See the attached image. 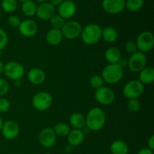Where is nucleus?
<instances>
[{"instance_id":"nucleus-1","label":"nucleus","mask_w":154,"mask_h":154,"mask_svg":"<svg viewBox=\"0 0 154 154\" xmlns=\"http://www.w3.org/2000/svg\"><path fill=\"white\" fill-rule=\"evenodd\" d=\"M86 127L91 131H99L104 127L106 123V115L102 109L93 108L85 117Z\"/></svg>"},{"instance_id":"nucleus-2","label":"nucleus","mask_w":154,"mask_h":154,"mask_svg":"<svg viewBox=\"0 0 154 154\" xmlns=\"http://www.w3.org/2000/svg\"><path fill=\"white\" fill-rule=\"evenodd\" d=\"M102 29L98 24H88L81 31L82 42L87 45H96L102 38Z\"/></svg>"},{"instance_id":"nucleus-3","label":"nucleus","mask_w":154,"mask_h":154,"mask_svg":"<svg viewBox=\"0 0 154 154\" xmlns=\"http://www.w3.org/2000/svg\"><path fill=\"white\" fill-rule=\"evenodd\" d=\"M124 72L123 68L118 64H108L102 72V78L104 81L109 84H114L120 82L123 78Z\"/></svg>"},{"instance_id":"nucleus-4","label":"nucleus","mask_w":154,"mask_h":154,"mask_svg":"<svg viewBox=\"0 0 154 154\" xmlns=\"http://www.w3.org/2000/svg\"><path fill=\"white\" fill-rule=\"evenodd\" d=\"M53 104L52 96L45 91L38 92L32 99V105L35 110L39 111H45L49 109Z\"/></svg>"},{"instance_id":"nucleus-5","label":"nucleus","mask_w":154,"mask_h":154,"mask_svg":"<svg viewBox=\"0 0 154 154\" xmlns=\"http://www.w3.org/2000/svg\"><path fill=\"white\" fill-rule=\"evenodd\" d=\"M144 91V84L138 80H132L126 84L123 90L125 97L129 99H138Z\"/></svg>"},{"instance_id":"nucleus-6","label":"nucleus","mask_w":154,"mask_h":154,"mask_svg":"<svg viewBox=\"0 0 154 154\" xmlns=\"http://www.w3.org/2000/svg\"><path fill=\"white\" fill-rule=\"evenodd\" d=\"M5 75L8 79L12 81H17L21 80L23 76L25 73V69L22 64L17 63V62H8L4 65V69H3Z\"/></svg>"},{"instance_id":"nucleus-7","label":"nucleus","mask_w":154,"mask_h":154,"mask_svg":"<svg viewBox=\"0 0 154 154\" xmlns=\"http://www.w3.org/2000/svg\"><path fill=\"white\" fill-rule=\"evenodd\" d=\"M147 66V57L145 54L140 51L135 53L128 60V66L129 70L134 73H138L144 67Z\"/></svg>"},{"instance_id":"nucleus-8","label":"nucleus","mask_w":154,"mask_h":154,"mask_svg":"<svg viewBox=\"0 0 154 154\" xmlns=\"http://www.w3.org/2000/svg\"><path fill=\"white\" fill-rule=\"evenodd\" d=\"M136 45L138 51L141 53L149 52L154 46V36L153 33L144 31L138 35L136 40Z\"/></svg>"},{"instance_id":"nucleus-9","label":"nucleus","mask_w":154,"mask_h":154,"mask_svg":"<svg viewBox=\"0 0 154 154\" xmlns=\"http://www.w3.org/2000/svg\"><path fill=\"white\" fill-rule=\"evenodd\" d=\"M82 26L81 23L75 20H70L65 23L61 29L63 37L67 39H75L81 36Z\"/></svg>"},{"instance_id":"nucleus-10","label":"nucleus","mask_w":154,"mask_h":154,"mask_svg":"<svg viewBox=\"0 0 154 154\" xmlns=\"http://www.w3.org/2000/svg\"><path fill=\"white\" fill-rule=\"evenodd\" d=\"M95 98L99 104L102 105H109L113 103L115 99L114 91L109 87H102L96 90Z\"/></svg>"},{"instance_id":"nucleus-11","label":"nucleus","mask_w":154,"mask_h":154,"mask_svg":"<svg viewBox=\"0 0 154 154\" xmlns=\"http://www.w3.org/2000/svg\"><path fill=\"white\" fill-rule=\"evenodd\" d=\"M57 137L52 128H45L39 133L38 141L42 147L49 148L56 144Z\"/></svg>"},{"instance_id":"nucleus-12","label":"nucleus","mask_w":154,"mask_h":154,"mask_svg":"<svg viewBox=\"0 0 154 154\" xmlns=\"http://www.w3.org/2000/svg\"><path fill=\"white\" fill-rule=\"evenodd\" d=\"M125 2V0H102V6L107 13L117 14L124 10Z\"/></svg>"},{"instance_id":"nucleus-13","label":"nucleus","mask_w":154,"mask_h":154,"mask_svg":"<svg viewBox=\"0 0 154 154\" xmlns=\"http://www.w3.org/2000/svg\"><path fill=\"white\" fill-rule=\"evenodd\" d=\"M3 137L8 140L15 139L20 132L19 125L14 120H8L3 123L1 130Z\"/></svg>"},{"instance_id":"nucleus-14","label":"nucleus","mask_w":154,"mask_h":154,"mask_svg":"<svg viewBox=\"0 0 154 154\" xmlns=\"http://www.w3.org/2000/svg\"><path fill=\"white\" fill-rule=\"evenodd\" d=\"M38 29V24L32 20H25L21 21L18 27L20 34L26 38H31L35 35Z\"/></svg>"},{"instance_id":"nucleus-15","label":"nucleus","mask_w":154,"mask_h":154,"mask_svg":"<svg viewBox=\"0 0 154 154\" xmlns=\"http://www.w3.org/2000/svg\"><path fill=\"white\" fill-rule=\"evenodd\" d=\"M76 5L72 0H65L62 4L59 5V15L64 20L72 17L76 13Z\"/></svg>"},{"instance_id":"nucleus-16","label":"nucleus","mask_w":154,"mask_h":154,"mask_svg":"<svg viewBox=\"0 0 154 154\" xmlns=\"http://www.w3.org/2000/svg\"><path fill=\"white\" fill-rule=\"evenodd\" d=\"M55 6L50 2H43L37 7L35 14L42 20H48L55 14Z\"/></svg>"},{"instance_id":"nucleus-17","label":"nucleus","mask_w":154,"mask_h":154,"mask_svg":"<svg viewBox=\"0 0 154 154\" xmlns=\"http://www.w3.org/2000/svg\"><path fill=\"white\" fill-rule=\"evenodd\" d=\"M27 78L31 84L34 85H40L45 82L46 74L39 68H32L29 71Z\"/></svg>"},{"instance_id":"nucleus-18","label":"nucleus","mask_w":154,"mask_h":154,"mask_svg":"<svg viewBox=\"0 0 154 154\" xmlns=\"http://www.w3.org/2000/svg\"><path fill=\"white\" fill-rule=\"evenodd\" d=\"M85 134L82 129H74L71 130L69 135H67V140L69 145L72 147H77L79 146L84 142Z\"/></svg>"},{"instance_id":"nucleus-19","label":"nucleus","mask_w":154,"mask_h":154,"mask_svg":"<svg viewBox=\"0 0 154 154\" xmlns=\"http://www.w3.org/2000/svg\"><path fill=\"white\" fill-rule=\"evenodd\" d=\"M63 38V35L60 29H51L47 32L46 41L50 45L57 46L60 45Z\"/></svg>"},{"instance_id":"nucleus-20","label":"nucleus","mask_w":154,"mask_h":154,"mask_svg":"<svg viewBox=\"0 0 154 154\" xmlns=\"http://www.w3.org/2000/svg\"><path fill=\"white\" fill-rule=\"evenodd\" d=\"M139 73L138 81L144 84H150L154 81V69L152 66H146Z\"/></svg>"},{"instance_id":"nucleus-21","label":"nucleus","mask_w":154,"mask_h":154,"mask_svg":"<svg viewBox=\"0 0 154 154\" xmlns=\"http://www.w3.org/2000/svg\"><path fill=\"white\" fill-rule=\"evenodd\" d=\"M105 60L109 64H117L121 57V52L115 47L110 48L105 53Z\"/></svg>"},{"instance_id":"nucleus-22","label":"nucleus","mask_w":154,"mask_h":154,"mask_svg":"<svg viewBox=\"0 0 154 154\" xmlns=\"http://www.w3.org/2000/svg\"><path fill=\"white\" fill-rule=\"evenodd\" d=\"M71 126L76 129H83L86 126L85 117L81 113H74L69 117Z\"/></svg>"},{"instance_id":"nucleus-23","label":"nucleus","mask_w":154,"mask_h":154,"mask_svg":"<svg viewBox=\"0 0 154 154\" xmlns=\"http://www.w3.org/2000/svg\"><path fill=\"white\" fill-rule=\"evenodd\" d=\"M110 150L112 154H128L129 147L125 141L116 140L111 144Z\"/></svg>"},{"instance_id":"nucleus-24","label":"nucleus","mask_w":154,"mask_h":154,"mask_svg":"<svg viewBox=\"0 0 154 154\" xmlns=\"http://www.w3.org/2000/svg\"><path fill=\"white\" fill-rule=\"evenodd\" d=\"M118 38L117 30L111 26L104 28L102 30V38H103L108 43H114Z\"/></svg>"},{"instance_id":"nucleus-25","label":"nucleus","mask_w":154,"mask_h":154,"mask_svg":"<svg viewBox=\"0 0 154 154\" xmlns=\"http://www.w3.org/2000/svg\"><path fill=\"white\" fill-rule=\"evenodd\" d=\"M22 11L26 16L27 17H32L36 14V10H37V6L36 4L32 0H27V1L23 2L22 6H21Z\"/></svg>"},{"instance_id":"nucleus-26","label":"nucleus","mask_w":154,"mask_h":154,"mask_svg":"<svg viewBox=\"0 0 154 154\" xmlns=\"http://www.w3.org/2000/svg\"><path fill=\"white\" fill-rule=\"evenodd\" d=\"M56 135L59 137H67L70 132V126L64 123H57L53 128Z\"/></svg>"},{"instance_id":"nucleus-27","label":"nucleus","mask_w":154,"mask_h":154,"mask_svg":"<svg viewBox=\"0 0 154 154\" xmlns=\"http://www.w3.org/2000/svg\"><path fill=\"white\" fill-rule=\"evenodd\" d=\"M144 5V0H126L125 8L129 11H138Z\"/></svg>"},{"instance_id":"nucleus-28","label":"nucleus","mask_w":154,"mask_h":154,"mask_svg":"<svg viewBox=\"0 0 154 154\" xmlns=\"http://www.w3.org/2000/svg\"><path fill=\"white\" fill-rule=\"evenodd\" d=\"M1 6L6 13H12L17 8V2L16 0H2Z\"/></svg>"},{"instance_id":"nucleus-29","label":"nucleus","mask_w":154,"mask_h":154,"mask_svg":"<svg viewBox=\"0 0 154 154\" xmlns=\"http://www.w3.org/2000/svg\"><path fill=\"white\" fill-rule=\"evenodd\" d=\"M50 23L52 26V29H60L63 28L65 24V20L60 16L59 14H54L52 17L50 19Z\"/></svg>"},{"instance_id":"nucleus-30","label":"nucleus","mask_w":154,"mask_h":154,"mask_svg":"<svg viewBox=\"0 0 154 154\" xmlns=\"http://www.w3.org/2000/svg\"><path fill=\"white\" fill-rule=\"evenodd\" d=\"M104 82L105 81H104L103 78L100 75H93L91 78H90V85L95 90H97V89H99L102 87H103Z\"/></svg>"},{"instance_id":"nucleus-31","label":"nucleus","mask_w":154,"mask_h":154,"mask_svg":"<svg viewBox=\"0 0 154 154\" xmlns=\"http://www.w3.org/2000/svg\"><path fill=\"white\" fill-rule=\"evenodd\" d=\"M127 108L130 112L136 113L141 108V103L138 99H129L127 103Z\"/></svg>"},{"instance_id":"nucleus-32","label":"nucleus","mask_w":154,"mask_h":154,"mask_svg":"<svg viewBox=\"0 0 154 154\" xmlns=\"http://www.w3.org/2000/svg\"><path fill=\"white\" fill-rule=\"evenodd\" d=\"M125 50L126 52L130 55H132L135 53L138 52V47H137L136 42L134 41H128L126 44H125Z\"/></svg>"},{"instance_id":"nucleus-33","label":"nucleus","mask_w":154,"mask_h":154,"mask_svg":"<svg viewBox=\"0 0 154 154\" xmlns=\"http://www.w3.org/2000/svg\"><path fill=\"white\" fill-rule=\"evenodd\" d=\"M9 91V84L3 78H0V97L5 96Z\"/></svg>"},{"instance_id":"nucleus-34","label":"nucleus","mask_w":154,"mask_h":154,"mask_svg":"<svg viewBox=\"0 0 154 154\" xmlns=\"http://www.w3.org/2000/svg\"><path fill=\"white\" fill-rule=\"evenodd\" d=\"M8 34L4 29L0 28V51H2L8 44Z\"/></svg>"},{"instance_id":"nucleus-35","label":"nucleus","mask_w":154,"mask_h":154,"mask_svg":"<svg viewBox=\"0 0 154 154\" xmlns=\"http://www.w3.org/2000/svg\"><path fill=\"white\" fill-rule=\"evenodd\" d=\"M11 103L8 99L4 97L0 98V113L7 112L10 109Z\"/></svg>"},{"instance_id":"nucleus-36","label":"nucleus","mask_w":154,"mask_h":154,"mask_svg":"<svg viewBox=\"0 0 154 154\" xmlns=\"http://www.w3.org/2000/svg\"><path fill=\"white\" fill-rule=\"evenodd\" d=\"M8 23L9 25L12 27H19L20 24L21 20L17 16H14V15H12V16H10L8 19Z\"/></svg>"},{"instance_id":"nucleus-37","label":"nucleus","mask_w":154,"mask_h":154,"mask_svg":"<svg viewBox=\"0 0 154 154\" xmlns=\"http://www.w3.org/2000/svg\"><path fill=\"white\" fill-rule=\"evenodd\" d=\"M147 145H148L147 148L151 150H154V135H151L149 138L148 141H147Z\"/></svg>"},{"instance_id":"nucleus-38","label":"nucleus","mask_w":154,"mask_h":154,"mask_svg":"<svg viewBox=\"0 0 154 154\" xmlns=\"http://www.w3.org/2000/svg\"><path fill=\"white\" fill-rule=\"evenodd\" d=\"M117 64L119 65V66H120L121 68H123V69H124V68L127 67L128 66V60H126V59H120V61L118 62V63Z\"/></svg>"},{"instance_id":"nucleus-39","label":"nucleus","mask_w":154,"mask_h":154,"mask_svg":"<svg viewBox=\"0 0 154 154\" xmlns=\"http://www.w3.org/2000/svg\"><path fill=\"white\" fill-rule=\"evenodd\" d=\"M137 154H153V150H150V149L147 148V147H144V148L141 149Z\"/></svg>"},{"instance_id":"nucleus-40","label":"nucleus","mask_w":154,"mask_h":154,"mask_svg":"<svg viewBox=\"0 0 154 154\" xmlns=\"http://www.w3.org/2000/svg\"><path fill=\"white\" fill-rule=\"evenodd\" d=\"M65 0H51V4H52L54 6H59L60 4L64 2Z\"/></svg>"},{"instance_id":"nucleus-41","label":"nucleus","mask_w":154,"mask_h":154,"mask_svg":"<svg viewBox=\"0 0 154 154\" xmlns=\"http://www.w3.org/2000/svg\"><path fill=\"white\" fill-rule=\"evenodd\" d=\"M72 150H73V147L69 144V145L66 147V149H65V151H66L67 153H69L72 151Z\"/></svg>"},{"instance_id":"nucleus-42","label":"nucleus","mask_w":154,"mask_h":154,"mask_svg":"<svg viewBox=\"0 0 154 154\" xmlns=\"http://www.w3.org/2000/svg\"><path fill=\"white\" fill-rule=\"evenodd\" d=\"M3 69H4V63L0 60V75L3 72Z\"/></svg>"},{"instance_id":"nucleus-43","label":"nucleus","mask_w":154,"mask_h":154,"mask_svg":"<svg viewBox=\"0 0 154 154\" xmlns=\"http://www.w3.org/2000/svg\"><path fill=\"white\" fill-rule=\"evenodd\" d=\"M2 125H3V121H2V120L1 117H0V132H1V130H2Z\"/></svg>"},{"instance_id":"nucleus-44","label":"nucleus","mask_w":154,"mask_h":154,"mask_svg":"<svg viewBox=\"0 0 154 154\" xmlns=\"http://www.w3.org/2000/svg\"><path fill=\"white\" fill-rule=\"evenodd\" d=\"M35 1L36 2H42V3H43L44 2L46 1V0H35Z\"/></svg>"},{"instance_id":"nucleus-45","label":"nucleus","mask_w":154,"mask_h":154,"mask_svg":"<svg viewBox=\"0 0 154 154\" xmlns=\"http://www.w3.org/2000/svg\"><path fill=\"white\" fill-rule=\"evenodd\" d=\"M18 1H20V2H26V1H27V0H18Z\"/></svg>"},{"instance_id":"nucleus-46","label":"nucleus","mask_w":154,"mask_h":154,"mask_svg":"<svg viewBox=\"0 0 154 154\" xmlns=\"http://www.w3.org/2000/svg\"><path fill=\"white\" fill-rule=\"evenodd\" d=\"M43 154H52V153H43Z\"/></svg>"},{"instance_id":"nucleus-47","label":"nucleus","mask_w":154,"mask_h":154,"mask_svg":"<svg viewBox=\"0 0 154 154\" xmlns=\"http://www.w3.org/2000/svg\"><path fill=\"white\" fill-rule=\"evenodd\" d=\"M0 17H1V13H0Z\"/></svg>"}]
</instances>
